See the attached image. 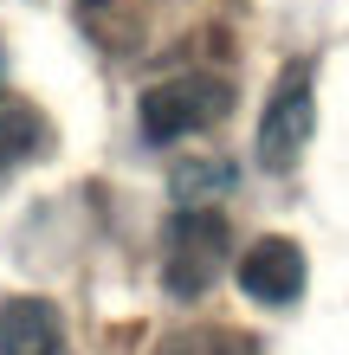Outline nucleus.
Listing matches in <instances>:
<instances>
[{
    "label": "nucleus",
    "instance_id": "obj_1",
    "mask_svg": "<svg viewBox=\"0 0 349 355\" xmlns=\"http://www.w3.org/2000/svg\"><path fill=\"white\" fill-rule=\"evenodd\" d=\"M227 252H233L227 214H214V207H175L169 233H162V284L175 297H201L227 271Z\"/></svg>",
    "mask_w": 349,
    "mask_h": 355
},
{
    "label": "nucleus",
    "instance_id": "obj_2",
    "mask_svg": "<svg viewBox=\"0 0 349 355\" xmlns=\"http://www.w3.org/2000/svg\"><path fill=\"white\" fill-rule=\"evenodd\" d=\"M311 130H317V65L291 58L259 110V168H272V175L298 168V155L311 149Z\"/></svg>",
    "mask_w": 349,
    "mask_h": 355
},
{
    "label": "nucleus",
    "instance_id": "obj_3",
    "mask_svg": "<svg viewBox=\"0 0 349 355\" xmlns=\"http://www.w3.org/2000/svg\"><path fill=\"white\" fill-rule=\"evenodd\" d=\"M227 110H233V85L227 78L181 71V78H169V85L142 91V136L149 142H181V136L214 130Z\"/></svg>",
    "mask_w": 349,
    "mask_h": 355
},
{
    "label": "nucleus",
    "instance_id": "obj_4",
    "mask_svg": "<svg viewBox=\"0 0 349 355\" xmlns=\"http://www.w3.org/2000/svg\"><path fill=\"white\" fill-rule=\"evenodd\" d=\"M239 291L253 304H298L304 297V252L291 239H259L239 259Z\"/></svg>",
    "mask_w": 349,
    "mask_h": 355
},
{
    "label": "nucleus",
    "instance_id": "obj_5",
    "mask_svg": "<svg viewBox=\"0 0 349 355\" xmlns=\"http://www.w3.org/2000/svg\"><path fill=\"white\" fill-rule=\"evenodd\" d=\"M0 355H65V323L46 297L0 304Z\"/></svg>",
    "mask_w": 349,
    "mask_h": 355
},
{
    "label": "nucleus",
    "instance_id": "obj_6",
    "mask_svg": "<svg viewBox=\"0 0 349 355\" xmlns=\"http://www.w3.org/2000/svg\"><path fill=\"white\" fill-rule=\"evenodd\" d=\"M39 149H46V116L33 103H0V175L26 168Z\"/></svg>",
    "mask_w": 349,
    "mask_h": 355
},
{
    "label": "nucleus",
    "instance_id": "obj_7",
    "mask_svg": "<svg viewBox=\"0 0 349 355\" xmlns=\"http://www.w3.org/2000/svg\"><path fill=\"white\" fill-rule=\"evenodd\" d=\"M175 200L181 207H207V194H227L233 187V162H220V155H194V162H175Z\"/></svg>",
    "mask_w": 349,
    "mask_h": 355
},
{
    "label": "nucleus",
    "instance_id": "obj_8",
    "mask_svg": "<svg viewBox=\"0 0 349 355\" xmlns=\"http://www.w3.org/2000/svg\"><path fill=\"white\" fill-rule=\"evenodd\" d=\"M155 355H259V343L239 336V329H181Z\"/></svg>",
    "mask_w": 349,
    "mask_h": 355
},
{
    "label": "nucleus",
    "instance_id": "obj_9",
    "mask_svg": "<svg viewBox=\"0 0 349 355\" xmlns=\"http://www.w3.org/2000/svg\"><path fill=\"white\" fill-rule=\"evenodd\" d=\"M78 7H85V13H97V7H110V0H78Z\"/></svg>",
    "mask_w": 349,
    "mask_h": 355
}]
</instances>
